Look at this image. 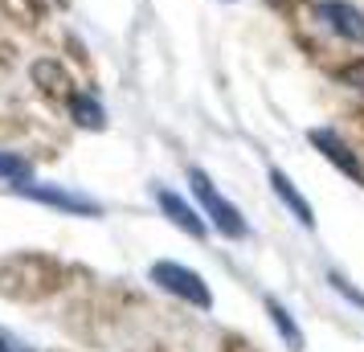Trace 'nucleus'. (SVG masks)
<instances>
[{
    "mask_svg": "<svg viewBox=\"0 0 364 352\" xmlns=\"http://www.w3.org/2000/svg\"><path fill=\"white\" fill-rule=\"evenodd\" d=\"M315 17H319V25H328L340 41L364 50V9L360 4H352V0H319Z\"/></svg>",
    "mask_w": 364,
    "mask_h": 352,
    "instance_id": "3",
    "label": "nucleus"
},
{
    "mask_svg": "<svg viewBox=\"0 0 364 352\" xmlns=\"http://www.w3.org/2000/svg\"><path fill=\"white\" fill-rule=\"evenodd\" d=\"M0 352H13V348H9V340H4V336H0Z\"/></svg>",
    "mask_w": 364,
    "mask_h": 352,
    "instance_id": "13",
    "label": "nucleus"
},
{
    "mask_svg": "<svg viewBox=\"0 0 364 352\" xmlns=\"http://www.w3.org/2000/svg\"><path fill=\"white\" fill-rule=\"evenodd\" d=\"M148 274H151V283L164 287L168 295L193 303V307H200V311H209V307H213V295H209V287H205V279H200L197 270L181 267V262H151Z\"/></svg>",
    "mask_w": 364,
    "mask_h": 352,
    "instance_id": "2",
    "label": "nucleus"
},
{
    "mask_svg": "<svg viewBox=\"0 0 364 352\" xmlns=\"http://www.w3.org/2000/svg\"><path fill=\"white\" fill-rule=\"evenodd\" d=\"M21 197H33V201L50 205V209H62V213H74V218H102V205L82 197V193H70V188H58V185H29V181H21L13 185Z\"/></svg>",
    "mask_w": 364,
    "mask_h": 352,
    "instance_id": "5",
    "label": "nucleus"
},
{
    "mask_svg": "<svg viewBox=\"0 0 364 352\" xmlns=\"http://www.w3.org/2000/svg\"><path fill=\"white\" fill-rule=\"evenodd\" d=\"M151 197H156V205L164 209V218L176 225V230H184L188 238H205L209 234V225H205V218H200L193 205L184 201V197H176L172 188H164V185H151Z\"/></svg>",
    "mask_w": 364,
    "mask_h": 352,
    "instance_id": "6",
    "label": "nucleus"
},
{
    "mask_svg": "<svg viewBox=\"0 0 364 352\" xmlns=\"http://www.w3.org/2000/svg\"><path fill=\"white\" fill-rule=\"evenodd\" d=\"M33 82L50 95H66V74L58 70V62H33Z\"/></svg>",
    "mask_w": 364,
    "mask_h": 352,
    "instance_id": "10",
    "label": "nucleus"
},
{
    "mask_svg": "<svg viewBox=\"0 0 364 352\" xmlns=\"http://www.w3.org/2000/svg\"><path fill=\"white\" fill-rule=\"evenodd\" d=\"M328 287H331V291H340V295H344V299L352 303V307H364V295H360V291H356L352 283H348L340 270H328Z\"/></svg>",
    "mask_w": 364,
    "mask_h": 352,
    "instance_id": "12",
    "label": "nucleus"
},
{
    "mask_svg": "<svg viewBox=\"0 0 364 352\" xmlns=\"http://www.w3.org/2000/svg\"><path fill=\"white\" fill-rule=\"evenodd\" d=\"M307 139H311V148L323 156V160H331V164L344 172L348 181H356V185H364V164H360V151H352V144H348L344 135L336 132V127H311L307 132Z\"/></svg>",
    "mask_w": 364,
    "mask_h": 352,
    "instance_id": "4",
    "label": "nucleus"
},
{
    "mask_svg": "<svg viewBox=\"0 0 364 352\" xmlns=\"http://www.w3.org/2000/svg\"><path fill=\"white\" fill-rule=\"evenodd\" d=\"M188 185H193V197L200 201V209H205V218L213 221L217 234L233 238V242L250 238V225H246V218H242V209L225 201V197H221V193L213 188V181H209L200 168H188Z\"/></svg>",
    "mask_w": 364,
    "mask_h": 352,
    "instance_id": "1",
    "label": "nucleus"
},
{
    "mask_svg": "<svg viewBox=\"0 0 364 352\" xmlns=\"http://www.w3.org/2000/svg\"><path fill=\"white\" fill-rule=\"evenodd\" d=\"M70 115L78 127H90V132H102L107 127V111L95 95H70Z\"/></svg>",
    "mask_w": 364,
    "mask_h": 352,
    "instance_id": "8",
    "label": "nucleus"
},
{
    "mask_svg": "<svg viewBox=\"0 0 364 352\" xmlns=\"http://www.w3.org/2000/svg\"><path fill=\"white\" fill-rule=\"evenodd\" d=\"M266 176H270V188H274V197L287 205V213H295V221L303 225V230H315V209L307 205V197H303V193L291 185V176H287L282 168H270Z\"/></svg>",
    "mask_w": 364,
    "mask_h": 352,
    "instance_id": "7",
    "label": "nucleus"
},
{
    "mask_svg": "<svg viewBox=\"0 0 364 352\" xmlns=\"http://www.w3.org/2000/svg\"><path fill=\"white\" fill-rule=\"evenodd\" d=\"M29 160L25 156H13V151H0V176L4 181H13V185H21V181H29Z\"/></svg>",
    "mask_w": 364,
    "mask_h": 352,
    "instance_id": "11",
    "label": "nucleus"
},
{
    "mask_svg": "<svg viewBox=\"0 0 364 352\" xmlns=\"http://www.w3.org/2000/svg\"><path fill=\"white\" fill-rule=\"evenodd\" d=\"M266 311H270V324L279 328V336L287 340V348H295V352L307 348V344H303V332H299V324L291 319V311H287V307H282L274 295H266Z\"/></svg>",
    "mask_w": 364,
    "mask_h": 352,
    "instance_id": "9",
    "label": "nucleus"
}]
</instances>
